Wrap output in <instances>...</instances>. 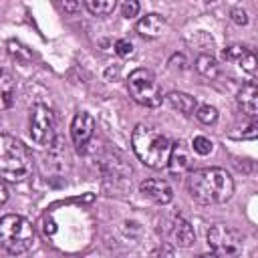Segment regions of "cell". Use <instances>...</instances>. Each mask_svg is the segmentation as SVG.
<instances>
[{"label": "cell", "instance_id": "cell-1", "mask_svg": "<svg viewBox=\"0 0 258 258\" xmlns=\"http://www.w3.org/2000/svg\"><path fill=\"white\" fill-rule=\"evenodd\" d=\"M187 189L196 202L204 206H218L232 198L234 179L222 167H204L189 173Z\"/></svg>", "mask_w": 258, "mask_h": 258}, {"label": "cell", "instance_id": "cell-2", "mask_svg": "<svg viewBox=\"0 0 258 258\" xmlns=\"http://www.w3.org/2000/svg\"><path fill=\"white\" fill-rule=\"evenodd\" d=\"M131 145L139 161H143L147 167L151 169L167 167L171 143L159 129L149 125H137L131 133Z\"/></svg>", "mask_w": 258, "mask_h": 258}, {"label": "cell", "instance_id": "cell-3", "mask_svg": "<svg viewBox=\"0 0 258 258\" xmlns=\"http://www.w3.org/2000/svg\"><path fill=\"white\" fill-rule=\"evenodd\" d=\"M34 161L22 141L0 133V177L6 181H24L32 173Z\"/></svg>", "mask_w": 258, "mask_h": 258}, {"label": "cell", "instance_id": "cell-4", "mask_svg": "<svg viewBox=\"0 0 258 258\" xmlns=\"http://www.w3.org/2000/svg\"><path fill=\"white\" fill-rule=\"evenodd\" d=\"M34 242L32 224L16 214H8L0 220V246L8 254H22Z\"/></svg>", "mask_w": 258, "mask_h": 258}, {"label": "cell", "instance_id": "cell-5", "mask_svg": "<svg viewBox=\"0 0 258 258\" xmlns=\"http://www.w3.org/2000/svg\"><path fill=\"white\" fill-rule=\"evenodd\" d=\"M127 89L133 101H137L143 107H159L163 101L159 83L147 69H135L127 79Z\"/></svg>", "mask_w": 258, "mask_h": 258}, {"label": "cell", "instance_id": "cell-6", "mask_svg": "<svg viewBox=\"0 0 258 258\" xmlns=\"http://www.w3.org/2000/svg\"><path fill=\"white\" fill-rule=\"evenodd\" d=\"M208 246L218 258H240L244 250V238L238 230L226 224H216L208 230Z\"/></svg>", "mask_w": 258, "mask_h": 258}, {"label": "cell", "instance_id": "cell-7", "mask_svg": "<svg viewBox=\"0 0 258 258\" xmlns=\"http://www.w3.org/2000/svg\"><path fill=\"white\" fill-rule=\"evenodd\" d=\"M56 135L54 115L44 105H34L30 111V137L38 145H50Z\"/></svg>", "mask_w": 258, "mask_h": 258}, {"label": "cell", "instance_id": "cell-8", "mask_svg": "<svg viewBox=\"0 0 258 258\" xmlns=\"http://www.w3.org/2000/svg\"><path fill=\"white\" fill-rule=\"evenodd\" d=\"M95 133V119L89 115V113H77L73 123H71V137H73V143L83 149L91 137Z\"/></svg>", "mask_w": 258, "mask_h": 258}, {"label": "cell", "instance_id": "cell-9", "mask_svg": "<svg viewBox=\"0 0 258 258\" xmlns=\"http://www.w3.org/2000/svg\"><path fill=\"white\" fill-rule=\"evenodd\" d=\"M167 234L181 248H187V246H191L196 242V232H194L191 224L185 218H181V216H173L171 218L169 228H167Z\"/></svg>", "mask_w": 258, "mask_h": 258}, {"label": "cell", "instance_id": "cell-10", "mask_svg": "<svg viewBox=\"0 0 258 258\" xmlns=\"http://www.w3.org/2000/svg\"><path fill=\"white\" fill-rule=\"evenodd\" d=\"M191 165V153L187 149V145L183 141H177L171 145L169 151V159H167V167L173 175H181L183 171H187Z\"/></svg>", "mask_w": 258, "mask_h": 258}, {"label": "cell", "instance_id": "cell-11", "mask_svg": "<svg viewBox=\"0 0 258 258\" xmlns=\"http://www.w3.org/2000/svg\"><path fill=\"white\" fill-rule=\"evenodd\" d=\"M141 191H143V196H147L155 204H169L173 200V191H171L169 183L163 179H155V177L145 179L141 183Z\"/></svg>", "mask_w": 258, "mask_h": 258}, {"label": "cell", "instance_id": "cell-12", "mask_svg": "<svg viewBox=\"0 0 258 258\" xmlns=\"http://www.w3.org/2000/svg\"><path fill=\"white\" fill-rule=\"evenodd\" d=\"M222 56L230 62H236L238 67H242L246 73H254L256 71V56L252 50L244 48V46H238V44H232L228 48H224Z\"/></svg>", "mask_w": 258, "mask_h": 258}, {"label": "cell", "instance_id": "cell-13", "mask_svg": "<svg viewBox=\"0 0 258 258\" xmlns=\"http://www.w3.org/2000/svg\"><path fill=\"white\" fill-rule=\"evenodd\" d=\"M137 32L141 34V36H145V38H157L161 32H163V28H165V20L159 16V14H155V12H151V14H145L139 22H137Z\"/></svg>", "mask_w": 258, "mask_h": 258}, {"label": "cell", "instance_id": "cell-14", "mask_svg": "<svg viewBox=\"0 0 258 258\" xmlns=\"http://www.w3.org/2000/svg\"><path fill=\"white\" fill-rule=\"evenodd\" d=\"M238 105L242 107L244 113H248L250 117H254L258 113V87L254 81L246 83L240 93H238Z\"/></svg>", "mask_w": 258, "mask_h": 258}, {"label": "cell", "instance_id": "cell-15", "mask_svg": "<svg viewBox=\"0 0 258 258\" xmlns=\"http://www.w3.org/2000/svg\"><path fill=\"white\" fill-rule=\"evenodd\" d=\"M14 79L6 69H0V111L12 107L14 103Z\"/></svg>", "mask_w": 258, "mask_h": 258}, {"label": "cell", "instance_id": "cell-16", "mask_svg": "<svg viewBox=\"0 0 258 258\" xmlns=\"http://www.w3.org/2000/svg\"><path fill=\"white\" fill-rule=\"evenodd\" d=\"M167 101H169V105H171L173 109H177V111L183 113V115H191V113H196V109H198L196 99H194L191 95H187V93H181V91L169 93V95H167Z\"/></svg>", "mask_w": 258, "mask_h": 258}, {"label": "cell", "instance_id": "cell-17", "mask_svg": "<svg viewBox=\"0 0 258 258\" xmlns=\"http://www.w3.org/2000/svg\"><path fill=\"white\" fill-rule=\"evenodd\" d=\"M196 71H198L202 77H206V79H214V77H218L220 67H218V62H216L214 56H210V54H200V56L196 58Z\"/></svg>", "mask_w": 258, "mask_h": 258}, {"label": "cell", "instance_id": "cell-18", "mask_svg": "<svg viewBox=\"0 0 258 258\" xmlns=\"http://www.w3.org/2000/svg\"><path fill=\"white\" fill-rule=\"evenodd\" d=\"M85 6L95 16H107L115 10V0H87Z\"/></svg>", "mask_w": 258, "mask_h": 258}, {"label": "cell", "instance_id": "cell-19", "mask_svg": "<svg viewBox=\"0 0 258 258\" xmlns=\"http://www.w3.org/2000/svg\"><path fill=\"white\" fill-rule=\"evenodd\" d=\"M196 117H198L204 125H212V123H216V121H218V111H216V107L202 105V107H198V109H196Z\"/></svg>", "mask_w": 258, "mask_h": 258}, {"label": "cell", "instance_id": "cell-20", "mask_svg": "<svg viewBox=\"0 0 258 258\" xmlns=\"http://www.w3.org/2000/svg\"><path fill=\"white\" fill-rule=\"evenodd\" d=\"M191 147H194V151H196V153H200V155H208V153L212 151V141H210L208 137L198 135V137H194Z\"/></svg>", "mask_w": 258, "mask_h": 258}, {"label": "cell", "instance_id": "cell-21", "mask_svg": "<svg viewBox=\"0 0 258 258\" xmlns=\"http://www.w3.org/2000/svg\"><path fill=\"white\" fill-rule=\"evenodd\" d=\"M115 52H117L119 56H131V54H133V42L127 40V38L117 40V42H115Z\"/></svg>", "mask_w": 258, "mask_h": 258}, {"label": "cell", "instance_id": "cell-22", "mask_svg": "<svg viewBox=\"0 0 258 258\" xmlns=\"http://www.w3.org/2000/svg\"><path fill=\"white\" fill-rule=\"evenodd\" d=\"M149 258H173V248L169 244H161L149 254Z\"/></svg>", "mask_w": 258, "mask_h": 258}, {"label": "cell", "instance_id": "cell-23", "mask_svg": "<svg viewBox=\"0 0 258 258\" xmlns=\"http://www.w3.org/2000/svg\"><path fill=\"white\" fill-rule=\"evenodd\" d=\"M121 12H123V16H125V18H133V16L139 12V2H135V0L123 2V6H121Z\"/></svg>", "mask_w": 258, "mask_h": 258}, {"label": "cell", "instance_id": "cell-24", "mask_svg": "<svg viewBox=\"0 0 258 258\" xmlns=\"http://www.w3.org/2000/svg\"><path fill=\"white\" fill-rule=\"evenodd\" d=\"M232 20H234L236 24H246V22H248V16H246V12H244L242 8H234V10H232Z\"/></svg>", "mask_w": 258, "mask_h": 258}, {"label": "cell", "instance_id": "cell-25", "mask_svg": "<svg viewBox=\"0 0 258 258\" xmlns=\"http://www.w3.org/2000/svg\"><path fill=\"white\" fill-rule=\"evenodd\" d=\"M62 8L69 12H75L77 8H81V2H62Z\"/></svg>", "mask_w": 258, "mask_h": 258}, {"label": "cell", "instance_id": "cell-26", "mask_svg": "<svg viewBox=\"0 0 258 258\" xmlns=\"http://www.w3.org/2000/svg\"><path fill=\"white\" fill-rule=\"evenodd\" d=\"M6 200H8V189H6V185L0 181V206H2Z\"/></svg>", "mask_w": 258, "mask_h": 258}, {"label": "cell", "instance_id": "cell-27", "mask_svg": "<svg viewBox=\"0 0 258 258\" xmlns=\"http://www.w3.org/2000/svg\"><path fill=\"white\" fill-rule=\"evenodd\" d=\"M198 258H218V256H214V254H212V252H210V254H200V256H198Z\"/></svg>", "mask_w": 258, "mask_h": 258}]
</instances>
